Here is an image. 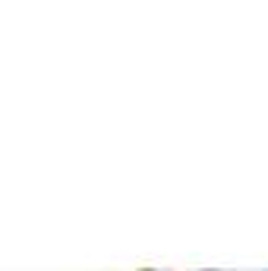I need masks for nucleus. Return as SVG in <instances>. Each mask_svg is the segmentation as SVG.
<instances>
[]
</instances>
